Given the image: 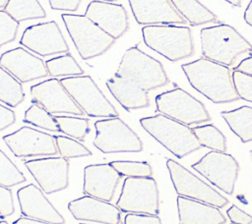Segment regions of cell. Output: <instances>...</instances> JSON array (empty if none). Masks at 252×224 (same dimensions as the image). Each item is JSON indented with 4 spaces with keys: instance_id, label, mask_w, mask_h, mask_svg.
Returning <instances> with one entry per match:
<instances>
[{
    "instance_id": "cell-5",
    "label": "cell",
    "mask_w": 252,
    "mask_h": 224,
    "mask_svg": "<svg viewBox=\"0 0 252 224\" xmlns=\"http://www.w3.org/2000/svg\"><path fill=\"white\" fill-rule=\"evenodd\" d=\"M115 76L135 83L146 91L161 87L168 83L162 64L143 52L138 46L130 47L125 51Z\"/></svg>"
},
{
    "instance_id": "cell-33",
    "label": "cell",
    "mask_w": 252,
    "mask_h": 224,
    "mask_svg": "<svg viewBox=\"0 0 252 224\" xmlns=\"http://www.w3.org/2000/svg\"><path fill=\"white\" fill-rule=\"evenodd\" d=\"M27 181L24 173L0 149V186L12 188Z\"/></svg>"
},
{
    "instance_id": "cell-18",
    "label": "cell",
    "mask_w": 252,
    "mask_h": 224,
    "mask_svg": "<svg viewBox=\"0 0 252 224\" xmlns=\"http://www.w3.org/2000/svg\"><path fill=\"white\" fill-rule=\"evenodd\" d=\"M0 66L20 83H28L48 76L45 62L21 46L1 54Z\"/></svg>"
},
{
    "instance_id": "cell-11",
    "label": "cell",
    "mask_w": 252,
    "mask_h": 224,
    "mask_svg": "<svg viewBox=\"0 0 252 224\" xmlns=\"http://www.w3.org/2000/svg\"><path fill=\"white\" fill-rule=\"evenodd\" d=\"M166 167L178 196L199 200L219 208L227 205L228 200L223 196L178 162L169 158L166 161Z\"/></svg>"
},
{
    "instance_id": "cell-6",
    "label": "cell",
    "mask_w": 252,
    "mask_h": 224,
    "mask_svg": "<svg viewBox=\"0 0 252 224\" xmlns=\"http://www.w3.org/2000/svg\"><path fill=\"white\" fill-rule=\"evenodd\" d=\"M62 21L83 60L102 55L115 39L94 25L85 15L62 14Z\"/></svg>"
},
{
    "instance_id": "cell-46",
    "label": "cell",
    "mask_w": 252,
    "mask_h": 224,
    "mask_svg": "<svg viewBox=\"0 0 252 224\" xmlns=\"http://www.w3.org/2000/svg\"><path fill=\"white\" fill-rule=\"evenodd\" d=\"M224 1L228 2L229 4H231V5L234 6V7H240L243 0H224Z\"/></svg>"
},
{
    "instance_id": "cell-27",
    "label": "cell",
    "mask_w": 252,
    "mask_h": 224,
    "mask_svg": "<svg viewBox=\"0 0 252 224\" xmlns=\"http://www.w3.org/2000/svg\"><path fill=\"white\" fill-rule=\"evenodd\" d=\"M25 98L22 83L0 66V101L11 108L17 107Z\"/></svg>"
},
{
    "instance_id": "cell-13",
    "label": "cell",
    "mask_w": 252,
    "mask_h": 224,
    "mask_svg": "<svg viewBox=\"0 0 252 224\" xmlns=\"http://www.w3.org/2000/svg\"><path fill=\"white\" fill-rule=\"evenodd\" d=\"M3 140L16 157L54 156L58 153L54 136L28 126L5 135Z\"/></svg>"
},
{
    "instance_id": "cell-17",
    "label": "cell",
    "mask_w": 252,
    "mask_h": 224,
    "mask_svg": "<svg viewBox=\"0 0 252 224\" xmlns=\"http://www.w3.org/2000/svg\"><path fill=\"white\" fill-rule=\"evenodd\" d=\"M85 16L115 40L129 28L128 15L121 4L94 0L88 4Z\"/></svg>"
},
{
    "instance_id": "cell-24",
    "label": "cell",
    "mask_w": 252,
    "mask_h": 224,
    "mask_svg": "<svg viewBox=\"0 0 252 224\" xmlns=\"http://www.w3.org/2000/svg\"><path fill=\"white\" fill-rule=\"evenodd\" d=\"M105 84L112 96L127 111L150 105L148 91L127 79L114 75Z\"/></svg>"
},
{
    "instance_id": "cell-10",
    "label": "cell",
    "mask_w": 252,
    "mask_h": 224,
    "mask_svg": "<svg viewBox=\"0 0 252 224\" xmlns=\"http://www.w3.org/2000/svg\"><path fill=\"white\" fill-rule=\"evenodd\" d=\"M157 111L184 125H196L211 121L205 105L186 90L175 87L156 96Z\"/></svg>"
},
{
    "instance_id": "cell-50",
    "label": "cell",
    "mask_w": 252,
    "mask_h": 224,
    "mask_svg": "<svg viewBox=\"0 0 252 224\" xmlns=\"http://www.w3.org/2000/svg\"><path fill=\"white\" fill-rule=\"evenodd\" d=\"M250 157H251V160H252V149L250 150Z\"/></svg>"
},
{
    "instance_id": "cell-36",
    "label": "cell",
    "mask_w": 252,
    "mask_h": 224,
    "mask_svg": "<svg viewBox=\"0 0 252 224\" xmlns=\"http://www.w3.org/2000/svg\"><path fill=\"white\" fill-rule=\"evenodd\" d=\"M19 25L6 11L0 10V47L15 40Z\"/></svg>"
},
{
    "instance_id": "cell-2",
    "label": "cell",
    "mask_w": 252,
    "mask_h": 224,
    "mask_svg": "<svg viewBox=\"0 0 252 224\" xmlns=\"http://www.w3.org/2000/svg\"><path fill=\"white\" fill-rule=\"evenodd\" d=\"M200 35L203 57L227 67L233 65L241 54L252 52V44L226 24L206 27Z\"/></svg>"
},
{
    "instance_id": "cell-34",
    "label": "cell",
    "mask_w": 252,
    "mask_h": 224,
    "mask_svg": "<svg viewBox=\"0 0 252 224\" xmlns=\"http://www.w3.org/2000/svg\"><path fill=\"white\" fill-rule=\"evenodd\" d=\"M54 140L59 155L66 159L91 156L93 154L88 147L73 138L54 136Z\"/></svg>"
},
{
    "instance_id": "cell-37",
    "label": "cell",
    "mask_w": 252,
    "mask_h": 224,
    "mask_svg": "<svg viewBox=\"0 0 252 224\" xmlns=\"http://www.w3.org/2000/svg\"><path fill=\"white\" fill-rule=\"evenodd\" d=\"M231 78L239 99L252 102V76L233 70Z\"/></svg>"
},
{
    "instance_id": "cell-47",
    "label": "cell",
    "mask_w": 252,
    "mask_h": 224,
    "mask_svg": "<svg viewBox=\"0 0 252 224\" xmlns=\"http://www.w3.org/2000/svg\"><path fill=\"white\" fill-rule=\"evenodd\" d=\"M9 0H0V8H5Z\"/></svg>"
},
{
    "instance_id": "cell-48",
    "label": "cell",
    "mask_w": 252,
    "mask_h": 224,
    "mask_svg": "<svg viewBox=\"0 0 252 224\" xmlns=\"http://www.w3.org/2000/svg\"><path fill=\"white\" fill-rule=\"evenodd\" d=\"M0 224H9L7 221H4V220H2V221H0Z\"/></svg>"
},
{
    "instance_id": "cell-39",
    "label": "cell",
    "mask_w": 252,
    "mask_h": 224,
    "mask_svg": "<svg viewBox=\"0 0 252 224\" xmlns=\"http://www.w3.org/2000/svg\"><path fill=\"white\" fill-rule=\"evenodd\" d=\"M123 224H161L158 215L144 213H128L124 217Z\"/></svg>"
},
{
    "instance_id": "cell-22",
    "label": "cell",
    "mask_w": 252,
    "mask_h": 224,
    "mask_svg": "<svg viewBox=\"0 0 252 224\" xmlns=\"http://www.w3.org/2000/svg\"><path fill=\"white\" fill-rule=\"evenodd\" d=\"M136 22L144 26L184 24L170 0H128Z\"/></svg>"
},
{
    "instance_id": "cell-21",
    "label": "cell",
    "mask_w": 252,
    "mask_h": 224,
    "mask_svg": "<svg viewBox=\"0 0 252 224\" xmlns=\"http://www.w3.org/2000/svg\"><path fill=\"white\" fill-rule=\"evenodd\" d=\"M68 209L76 220L96 222L100 224H120L121 211L108 202L90 196L71 200Z\"/></svg>"
},
{
    "instance_id": "cell-8",
    "label": "cell",
    "mask_w": 252,
    "mask_h": 224,
    "mask_svg": "<svg viewBox=\"0 0 252 224\" xmlns=\"http://www.w3.org/2000/svg\"><path fill=\"white\" fill-rule=\"evenodd\" d=\"M120 211L126 213H159V196L153 177H126L116 201Z\"/></svg>"
},
{
    "instance_id": "cell-25",
    "label": "cell",
    "mask_w": 252,
    "mask_h": 224,
    "mask_svg": "<svg viewBox=\"0 0 252 224\" xmlns=\"http://www.w3.org/2000/svg\"><path fill=\"white\" fill-rule=\"evenodd\" d=\"M220 116L224 119L229 129L240 139L242 142L252 140V107L241 106L239 108L222 111Z\"/></svg>"
},
{
    "instance_id": "cell-44",
    "label": "cell",
    "mask_w": 252,
    "mask_h": 224,
    "mask_svg": "<svg viewBox=\"0 0 252 224\" xmlns=\"http://www.w3.org/2000/svg\"><path fill=\"white\" fill-rule=\"evenodd\" d=\"M12 224H50V223L23 216V217H20V218L16 219L15 221H13Z\"/></svg>"
},
{
    "instance_id": "cell-4",
    "label": "cell",
    "mask_w": 252,
    "mask_h": 224,
    "mask_svg": "<svg viewBox=\"0 0 252 224\" xmlns=\"http://www.w3.org/2000/svg\"><path fill=\"white\" fill-rule=\"evenodd\" d=\"M142 34L145 44L171 62L191 57L194 42L188 27L173 25L144 26Z\"/></svg>"
},
{
    "instance_id": "cell-23",
    "label": "cell",
    "mask_w": 252,
    "mask_h": 224,
    "mask_svg": "<svg viewBox=\"0 0 252 224\" xmlns=\"http://www.w3.org/2000/svg\"><path fill=\"white\" fill-rule=\"evenodd\" d=\"M177 209L180 224H224L226 222L219 207L181 196H177Z\"/></svg>"
},
{
    "instance_id": "cell-38",
    "label": "cell",
    "mask_w": 252,
    "mask_h": 224,
    "mask_svg": "<svg viewBox=\"0 0 252 224\" xmlns=\"http://www.w3.org/2000/svg\"><path fill=\"white\" fill-rule=\"evenodd\" d=\"M15 212V205L12 191L10 188L0 186V217L11 216Z\"/></svg>"
},
{
    "instance_id": "cell-28",
    "label": "cell",
    "mask_w": 252,
    "mask_h": 224,
    "mask_svg": "<svg viewBox=\"0 0 252 224\" xmlns=\"http://www.w3.org/2000/svg\"><path fill=\"white\" fill-rule=\"evenodd\" d=\"M4 11L18 23L32 19H42L46 16L38 0H9Z\"/></svg>"
},
{
    "instance_id": "cell-26",
    "label": "cell",
    "mask_w": 252,
    "mask_h": 224,
    "mask_svg": "<svg viewBox=\"0 0 252 224\" xmlns=\"http://www.w3.org/2000/svg\"><path fill=\"white\" fill-rule=\"evenodd\" d=\"M170 2L191 26L218 22V17L198 0H170Z\"/></svg>"
},
{
    "instance_id": "cell-9",
    "label": "cell",
    "mask_w": 252,
    "mask_h": 224,
    "mask_svg": "<svg viewBox=\"0 0 252 224\" xmlns=\"http://www.w3.org/2000/svg\"><path fill=\"white\" fill-rule=\"evenodd\" d=\"M95 137L93 144L102 153L140 152L143 142L138 135L119 117L94 122Z\"/></svg>"
},
{
    "instance_id": "cell-45",
    "label": "cell",
    "mask_w": 252,
    "mask_h": 224,
    "mask_svg": "<svg viewBox=\"0 0 252 224\" xmlns=\"http://www.w3.org/2000/svg\"><path fill=\"white\" fill-rule=\"evenodd\" d=\"M243 19H244V21L246 22L247 25L252 27V0H250L249 4L247 5V7L244 11Z\"/></svg>"
},
{
    "instance_id": "cell-14",
    "label": "cell",
    "mask_w": 252,
    "mask_h": 224,
    "mask_svg": "<svg viewBox=\"0 0 252 224\" xmlns=\"http://www.w3.org/2000/svg\"><path fill=\"white\" fill-rule=\"evenodd\" d=\"M44 194L50 195L65 190L69 185V161L61 156H46L25 161Z\"/></svg>"
},
{
    "instance_id": "cell-1",
    "label": "cell",
    "mask_w": 252,
    "mask_h": 224,
    "mask_svg": "<svg viewBox=\"0 0 252 224\" xmlns=\"http://www.w3.org/2000/svg\"><path fill=\"white\" fill-rule=\"evenodd\" d=\"M191 86L214 103H228L239 99L227 66L199 58L181 65Z\"/></svg>"
},
{
    "instance_id": "cell-32",
    "label": "cell",
    "mask_w": 252,
    "mask_h": 224,
    "mask_svg": "<svg viewBox=\"0 0 252 224\" xmlns=\"http://www.w3.org/2000/svg\"><path fill=\"white\" fill-rule=\"evenodd\" d=\"M59 131L70 138L83 140L90 132L89 120L87 118L72 116H54Z\"/></svg>"
},
{
    "instance_id": "cell-43",
    "label": "cell",
    "mask_w": 252,
    "mask_h": 224,
    "mask_svg": "<svg viewBox=\"0 0 252 224\" xmlns=\"http://www.w3.org/2000/svg\"><path fill=\"white\" fill-rule=\"evenodd\" d=\"M233 70L240 71L242 73H245V74H248V75L252 76V56L244 58L243 60H241L239 62V64Z\"/></svg>"
},
{
    "instance_id": "cell-40",
    "label": "cell",
    "mask_w": 252,
    "mask_h": 224,
    "mask_svg": "<svg viewBox=\"0 0 252 224\" xmlns=\"http://www.w3.org/2000/svg\"><path fill=\"white\" fill-rule=\"evenodd\" d=\"M226 214L232 224H251L252 216L241 210L235 204H232L227 210Z\"/></svg>"
},
{
    "instance_id": "cell-15",
    "label": "cell",
    "mask_w": 252,
    "mask_h": 224,
    "mask_svg": "<svg viewBox=\"0 0 252 224\" xmlns=\"http://www.w3.org/2000/svg\"><path fill=\"white\" fill-rule=\"evenodd\" d=\"M20 44L43 57L69 51V46L55 21L28 27L22 34Z\"/></svg>"
},
{
    "instance_id": "cell-12",
    "label": "cell",
    "mask_w": 252,
    "mask_h": 224,
    "mask_svg": "<svg viewBox=\"0 0 252 224\" xmlns=\"http://www.w3.org/2000/svg\"><path fill=\"white\" fill-rule=\"evenodd\" d=\"M192 168L222 192L232 195L239 164L231 154L212 150L192 164Z\"/></svg>"
},
{
    "instance_id": "cell-29",
    "label": "cell",
    "mask_w": 252,
    "mask_h": 224,
    "mask_svg": "<svg viewBox=\"0 0 252 224\" xmlns=\"http://www.w3.org/2000/svg\"><path fill=\"white\" fill-rule=\"evenodd\" d=\"M45 66L48 75L52 78L82 76L85 73L70 53L46 60Z\"/></svg>"
},
{
    "instance_id": "cell-52",
    "label": "cell",
    "mask_w": 252,
    "mask_h": 224,
    "mask_svg": "<svg viewBox=\"0 0 252 224\" xmlns=\"http://www.w3.org/2000/svg\"><path fill=\"white\" fill-rule=\"evenodd\" d=\"M231 224H232V223H231Z\"/></svg>"
},
{
    "instance_id": "cell-51",
    "label": "cell",
    "mask_w": 252,
    "mask_h": 224,
    "mask_svg": "<svg viewBox=\"0 0 252 224\" xmlns=\"http://www.w3.org/2000/svg\"><path fill=\"white\" fill-rule=\"evenodd\" d=\"M80 224H87V223H80Z\"/></svg>"
},
{
    "instance_id": "cell-30",
    "label": "cell",
    "mask_w": 252,
    "mask_h": 224,
    "mask_svg": "<svg viewBox=\"0 0 252 224\" xmlns=\"http://www.w3.org/2000/svg\"><path fill=\"white\" fill-rule=\"evenodd\" d=\"M194 135L201 146L211 148L216 151H226V139L224 135L214 125H203L192 128Z\"/></svg>"
},
{
    "instance_id": "cell-49",
    "label": "cell",
    "mask_w": 252,
    "mask_h": 224,
    "mask_svg": "<svg viewBox=\"0 0 252 224\" xmlns=\"http://www.w3.org/2000/svg\"><path fill=\"white\" fill-rule=\"evenodd\" d=\"M101 1H107V2H113V1H116V0H101Z\"/></svg>"
},
{
    "instance_id": "cell-35",
    "label": "cell",
    "mask_w": 252,
    "mask_h": 224,
    "mask_svg": "<svg viewBox=\"0 0 252 224\" xmlns=\"http://www.w3.org/2000/svg\"><path fill=\"white\" fill-rule=\"evenodd\" d=\"M109 164L121 175L125 177H152L153 169L146 161L116 160Z\"/></svg>"
},
{
    "instance_id": "cell-19",
    "label": "cell",
    "mask_w": 252,
    "mask_h": 224,
    "mask_svg": "<svg viewBox=\"0 0 252 224\" xmlns=\"http://www.w3.org/2000/svg\"><path fill=\"white\" fill-rule=\"evenodd\" d=\"M20 210L23 216L50 224H65L64 217L44 196L41 189L29 184L17 191Z\"/></svg>"
},
{
    "instance_id": "cell-42",
    "label": "cell",
    "mask_w": 252,
    "mask_h": 224,
    "mask_svg": "<svg viewBox=\"0 0 252 224\" xmlns=\"http://www.w3.org/2000/svg\"><path fill=\"white\" fill-rule=\"evenodd\" d=\"M16 121V114L15 112L0 104V132L7 129L11 125H13Z\"/></svg>"
},
{
    "instance_id": "cell-16",
    "label": "cell",
    "mask_w": 252,
    "mask_h": 224,
    "mask_svg": "<svg viewBox=\"0 0 252 224\" xmlns=\"http://www.w3.org/2000/svg\"><path fill=\"white\" fill-rule=\"evenodd\" d=\"M32 101L42 106L51 114H73L83 116L85 113L68 93L60 80L51 78L33 84L30 88Z\"/></svg>"
},
{
    "instance_id": "cell-20",
    "label": "cell",
    "mask_w": 252,
    "mask_h": 224,
    "mask_svg": "<svg viewBox=\"0 0 252 224\" xmlns=\"http://www.w3.org/2000/svg\"><path fill=\"white\" fill-rule=\"evenodd\" d=\"M121 175L109 164H90L84 168L83 192L85 195L111 201Z\"/></svg>"
},
{
    "instance_id": "cell-41",
    "label": "cell",
    "mask_w": 252,
    "mask_h": 224,
    "mask_svg": "<svg viewBox=\"0 0 252 224\" xmlns=\"http://www.w3.org/2000/svg\"><path fill=\"white\" fill-rule=\"evenodd\" d=\"M82 0H48L51 9L75 12Z\"/></svg>"
},
{
    "instance_id": "cell-7",
    "label": "cell",
    "mask_w": 252,
    "mask_h": 224,
    "mask_svg": "<svg viewBox=\"0 0 252 224\" xmlns=\"http://www.w3.org/2000/svg\"><path fill=\"white\" fill-rule=\"evenodd\" d=\"M60 83L89 117H118L119 114L115 107L90 76L66 77L62 78Z\"/></svg>"
},
{
    "instance_id": "cell-31",
    "label": "cell",
    "mask_w": 252,
    "mask_h": 224,
    "mask_svg": "<svg viewBox=\"0 0 252 224\" xmlns=\"http://www.w3.org/2000/svg\"><path fill=\"white\" fill-rule=\"evenodd\" d=\"M23 121L25 123L33 125L43 130L51 132H60L58 125L52 116L46 109L37 103H32L26 111Z\"/></svg>"
},
{
    "instance_id": "cell-3",
    "label": "cell",
    "mask_w": 252,
    "mask_h": 224,
    "mask_svg": "<svg viewBox=\"0 0 252 224\" xmlns=\"http://www.w3.org/2000/svg\"><path fill=\"white\" fill-rule=\"evenodd\" d=\"M140 125L179 159L201 147L192 128L163 114L141 118Z\"/></svg>"
}]
</instances>
